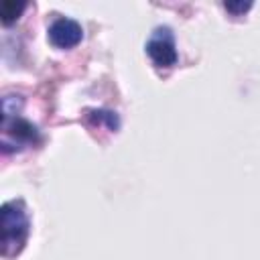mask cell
I'll return each mask as SVG.
<instances>
[{
    "label": "cell",
    "mask_w": 260,
    "mask_h": 260,
    "mask_svg": "<svg viewBox=\"0 0 260 260\" xmlns=\"http://www.w3.org/2000/svg\"><path fill=\"white\" fill-rule=\"evenodd\" d=\"M28 234V217L20 201H8L2 207V236H4V256L18 252Z\"/></svg>",
    "instance_id": "obj_1"
},
{
    "label": "cell",
    "mask_w": 260,
    "mask_h": 260,
    "mask_svg": "<svg viewBox=\"0 0 260 260\" xmlns=\"http://www.w3.org/2000/svg\"><path fill=\"white\" fill-rule=\"evenodd\" d=\"M146 53L156 67H171L177 61L175 41L167 26H158L152 30V35L146 43Z\"/></svg>",
    "instance_id": "obj_2"
},
{
    "label": "cell",
    "mask_w": 260,
    "mask_h": 260,
    "mask_svg": "<svg viewBox=\"0 0 260 260\" xmlns=\"http://www.w3.org/2000/svg\"><path fill=\"white\" fill-rule=\"evenodd\" d=\"M49 39L57 47H73L81 39V26L67 16H57L49 26Z\"/></svg>",
    "instance_id": "obj_3"
},
{
    "label": "cell",
    "mask_w": 260,
    "mask_h": 260,
    "mask_svg": "<svg viewBox=\"0 0 260 260\" xmlns=\"http://www.w3.org/2000/svg\"><path fill=\"white\" fill-rule=\"evenodd\" d=\"M20 8H22V6H16L14 2H4V4H2V18H4V22H10V20L18 14Z\"/></svg>",
    "instance_id": "obj_4"
}]
</instances>
